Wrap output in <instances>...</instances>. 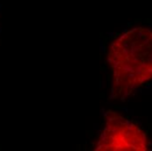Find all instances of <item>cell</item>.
<instances>
[{"mask_svg": "<svg viewBox=\"0 0 152 151\" xmlns=\"http://www.w3.org/2000/svg\"><path fill=\"white\" fill-rule=\"evenodd\" d=\"M107 63L112 71V92L123 99L152 80V30L136 27L109 46Z\"/></svg>", "mask_w": 152, "mask_h": 151, "instance_id": "6da1fadb", "label": "cell"}, {"mask_svg": "<svg viewBox=\"0 0 152 151\" xmlns=\"http://www.w3.org/2000/svg\"><path fill=\"white\" fill-rule=\"evenodd\" d=\"M149 146L147 135L141 128L116 112L109 111L94 150L145 151Z\"/></svg>", "mask_w": 152, "mask_h": 151, "instance_id": "7a4b0ae2", "label": "cell"}]
</instances>
